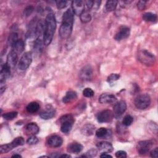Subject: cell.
<instances>
[{"instance_id": "cell-1", "label": "cell", "mask_w": 158, "mask_h": 158, "mask_svg": "<svg viewBox=\"0 0 158 158\" xmlns=\"http://www.w3.org/2000/svg\"><path fill=\"white\" fill-rule=\"evenodd\" d=\"M74 20V13L69 8L63 14L62 23L59 28V36L62 39L68 38L72 31Z\"/></svg>"}, {"instance_id": "cell-2", "label": "cell", "mask_w": 158, "mask_h": 158, "mask_svg": "<svg viewBox=\"0 0 158 158\" xmlns=\"http://www.w3.org/2000/svg\"><path fill=\"white\" fill-rule=\"evenodd\" d=\"M56 28V20L54 14L52 12H48L44 21V30L43 33V43L48 46L52 41Z\"/></svg>"}, {"instance_id": "cell-3", "label": "cell", "mask_w": 158, "mask_h": 158, "mask_svg": "<svg viewBox=\"0 0 158 158\" xmlns=\"http://www.w3.org/2000/svg\"><path fill=\"white\" fill-rule=\"evenodd\" d=\"M60 125V130L62 133H69L73 127L74 123V118L72 115L68 114L62 115L59 119Z\"/></svg>"}, {"instance_id": "cell-4", "label": "cell", "mask_w": 158, "mask_h": 158, "mask_svg": "<svg viewBox=\"0 0 158 158\" xmlns=\"http://www.w3.org/2000/svg\"><path fill=\"white\" fill-rule=\"evenodd\" d=\"M24 143H25V140L23 137L22 136L17 137L12 142L6 144L1 145L0 146V152L1 154L7 153L19 146L23 145Z\"/></svg>"}, {"instance_id": "cell-5", "label": "cell", "mask_w": 158, "mask_h": 158, "mask_svg": "<svg viewBox=\"0 0 158 158\" xmlns=\"http://www.w3.org/2000/svg\"><path fill=\"white\" fill-rule=\"evenodd\" d=\"M151 104V98L147 94H141L138 95L135 100V105L136 108L144 110L148 108Z\"/></svg>"}, {"instance_id": "cell-6", "label": "cell", "mask_w": 158, "mask_h": 158, "mask_svg": "<svg viewBox=\"0 0 158 158\" xmlns=\"http://www.w3.org/2000/svg\"><path fill=\"white\" fill-rule=\"evenodd\" d=\"M32 61V54L30 52H25L20 59L18 63V68L20 70L27 69Z\"/></svg>"}, {"instance_id": "cell-7", "label": "cell", "mask_w": 158, "mask_h": 158, "mask_svg": "<svg viewBox=\"0 0 158 158\" xmlns=\"http://www.w3.org/2000/svg\"><path fill=\"white\" fill-rule=\"evenodd\" d=\"M139 60L144 64L147 65H151L155 62L154 56L146 50H143L139 52L138 54Z\"/></svg>"}, {"instance_id": "cell-8", "label": "cell", "mask_w": 158, "mask_h": 158, "mask_svg": "<svg viewBox=\"0 0 158 158\" xmlns=\"http://www.w3.org/2000/svg\"><path fill=\"white\" fill-rule=\"evenodd\" d=\"M153 143L151 140H144L138 142L137 145L138 151L141 155H145L149 151Z\"/></svg>"}, {"instance_id": "cell-9", "label": "cell", "mask_w": 158, "mask_h": 158, "mask_svg": "<svg viewBox=\"0 0 158 158\" xmlns=\"http://www.w3.org/2000/svg\"><path fill=\"white\" fill-rule=\"evenodd\" d=\"M127 109V104L125 101L121 100L115 104L113 108L114 117L118 118L120 117Z\"/></svg>"}, {"instance_id": "cell-10", "label": "cell", "mask_w": 158, "mask_h": 158, "mask_svg": "<svg viewBox=\"0 0 158 158\" xmlns=\"http://www.w3.org/2000/svg\"><path fill=\"white\" fill-rule=\"evenodd\" d=\"M130 33V28L125 25H122L118 28L117 32L115 35L114 39L117 41H121L125 40L129 36Z\"/></svg>"}, {"instance_id": "cell-11", "label": "cell", "mask_w": 158, "mask_h": 158, "mask_svg": "<svg viewBox=\"0 0 158 158\" xmlns=\"http://www.w3.org/2000/svg\"><path fill=\"white\" fill-rule=\"evenodd\" d=\"M114 118V114L110 110H104L97 115V120L99 123H106L110 122Z\"/></svg>"}, {"instance_id": "cell-12", "label": "cell", "mask_w": 158, "mask_h": 158, "mask_svg": "<svg viewBox=\"0 0 158 158\" xmlns=\"http://www.w3.org/2000/svg\"><path fill=\"white\" fill-rule=\"evenodd\" d=\"M93 74L92 67L89 65H86L81 69L79 73V77L83 81H89L92 78Z\"/></svg>"}, {"instance_id": "cell-13", "label": "cell", "mask_w": 158, "mask_h": 158, "mask_svg": "<svg viewBox=\"0 0 158 158\" xmlns=\"http://www.w3.org/2000/svg\"><path fill=\"white\" fill-rule=\"evenodd\" d=\"M72 8L73 12L77 15H80L84 12L85 2L81 0L73 1L72 2Z\"/></svg>"}, {"instance_id": "cell-14", "label": "cell", "mask_w": 158, "mask_h": 158, "mask_svg": "<svg viewBox=\"0 0 158 158\" xmlns=\"http://www.w3.org/2000/svg\"><path fill=\"white\" fill-rule=\"evenodd\" d=\"M47 143L48 145L52 148H58L62 144L63 139L60 136L54 135L48 138Z\"/></svg>"}, {"instance_id": "cell-15", "label": "cell", "mask_w": 158, "mask_h": 158, "mask_svg": "<svg viewBox=\"0 0 158 158\" xmlns=\"http://www.w3.org/2000/svg\"><path fill=\"white\" fill-rule=\"evenodd\" d=\"M55 115V109L51 106L47 105L46 109L43 110L40 114V117L44 120H48L52 118Z\"/></svg>"}, {"instance_id": "cell-16", "label": "cell", "mask_w": 158, "mask_h": 158, "mask_svg": "<svg viewBox=\"0 0 158 158\" xmlns=\"http://www.w3.org/2000/svg\"><path fill=\"white\" fill-rule=\"evenodd\" d=\"M18 54H17L14 51H11L9 52L7 56V61L6 64L12 69H14L18 61Z\"/></svg>"}, {"instance_id": "cell-17", "label": "cell", "mask_w": 158, "mask_h": 158, "mask_svg": "<svg viewBox=\"0 0 158 158\" xmlns=\"http://www.w3.org/2000/svg\"><path fill=\"white\" fill-rule=\"evenodd\" d=\"M116 100V97L110 93H102L99 98V102L101 104H110L115 102Z\"/></svg>"}, {"instance_id": "cell-18", "label": "cell", "mask_w": 158, "mask_h": 158, "mask_svg": "<svg viewBox=\"0 0 158 158\" xmlns=\"http://www.w3.org/2000/svg\"><path fill=\"white\" fill-rule=\"evenodd\" d=\"M96 147L102 153H109L112 151V144L107 141H101L96 144Z\"/></svg>"}, {"instance_id": "cell-19", "label": "cell", "mask_w": 158, "mask_h": 158, "mask_svg": "<svg viewBox=\"0 0 158 158\" xmlns=\"http://www.w3.org/2000/svg\"><path fill=\"white\" fill-rule=\"evenodd\" d=\"M83 148V146L79 143L72 142L68 144L67 151L68 152L73 154H78L80 152Z\"/></svg>"}, {"instance_id": "cell-20", "label": "cell", "mask_w": 158, "mask_h": 158, "mask_svg": "<svg viewBox=\"0 0 158 158\" xmlns=\"http://www.w3.org/2000/svg\"><path fill=\"white\" fill-rule=\"evenodd\" d=\"M95 131V127L91 123H86L83 125L81 129V132L86 136L92 135Z\"/></svg>"}, {"instance_id": "cell-21", "label": "cell", "mask_w": 158, "mask_h": 158, "mask_svg": "<svg viewBox=\"0 0 158 158\" xmlns=\"http://www.w3.org/2000/svg\"><path fill=\"white\" fill-rule=\"evenodd\" d=\"M26 131L27 133L30 134L31 135H36L37 133H38L39 131H40V128L38 126V125L36 123L34 122H31L28 123L26 125Z\"/></svg>"}, {"instance_id": "cell-22", "label": "cell", "mask_w": 158, "mask_h": 158, "mask_svg": "<svg viewBox=\"0 0 158 158\" xmlns=\"http://www.w3.org/2000/svg\"><path fill=\"white\" fill-rule=\"evenodd\" d=\"M77 98V94L74 91H69L66 93L65 96L62 98L63 102L67 104L72 102Z\"/></svg>"}, {"instance_id": "cell-23", "label": "cell", "mask_w": 158, "mask_h": 158, "mask_svg": "<svg viewBox=\"0 0 158 158\" xmlns=\"http://www.w3.org/2000/svg\"><path fill=\"white\" fill-rule=\"evenodd\" d=\"M12 51L15 52L17 54L21 53L24 50L25 43L22 40L19 39L12 46Z\"/></svg>"}, {"instance_id": "cell-24", "label": "cell", "mask_w": 158, "mask_h": 158, "mask_svg": "<svg viewBox=\"0 0 158 158\" xmlns=\"http://www.w3.org/2000/svg\"><path fill=\"white\" fill-rule=\"evenodd\" d=\"M43 37H38L35 40L34 42V45H33V49L34 51L38 53H40L42 51V48H43Z\"/></svg>"}, {"instance_id": "cell-25", "label": "cell", "mask_w": 158, "mask_h": 158, "mask_svg": "<svg viewBox=\"0 0 158 158\" xmlns=\"http://www.w3.org/2000/svg\"><path fill=\"white\" fill-rule=\"evenodd\" d=\"M26 109L29 113H35L40 109V105L37 102H31L27 106Z\"/></svg>"}, {"instance_id": "cell-26", "label": "cell", "mask_w": 158, "mask_h": 158, "mask_svg": "<svg viewBox=\"0 0 158 158\" xmlns=\"http://www.w3.org/2000/svg\"><path fill=\"white\" fill-rule=\"evenodd\" d=\"M143 19L146 22H156L157 21L156 14L152 12H145L143 14Z\"/></svg>"}, {"instance_id": "cell-27", "label": "cell", "mask_w": 158, "mask_h": 158, "mask_svg": "<svg viewBox=\"0 0 158 158\" xmlns=\"http://www.w3.org/2000/svg\"><path fill=\"white\" fill-rule=\"evenodd\" d=\"M118 1L112 0V1H107L106 3V9L108 12L113 11L115 9Z\"/></svg>"}, {"instance_id": "cell-28", "label": "cell", "mask_w": 158, "mask_h": 158, "mask_svg": "<svg viewBox=\"0 0 158 158\" xmlns=\"http://www.w3.org/2000/svg\"><path fill=\"white\" fill-rule=\"evenodd\" d=\"M80 19L82 23H86L91 21V15L88 12L84 10V12L83 13H81V14L80 15Z\"/></svg>"}, {"instance_id": "cell-29", "label": "cell", "mask_w": 158, "mask_h": 158, "mask_svg": "<svg viewBox=\"0 0 158 158\" xmlns=\"http://www.w3.org/2000/svg\"><path fill=\"white\" fill-rule=\"evenodd\" d=\"M18 35L17 33L13 32L10 33L8 38V44L12 47L14 43L18 40Z\"/></svg>"}, {"instance_id": "cell-30", "label": "cell", "mask_w": 158, "mask_h": 158, "mask_svg": "<svg viewBox=\"0 0 158 158\" xmlns=\"http://www.w3.org/2000/svg\"><path fill=\"white\" fill-rule=\"evenodd\" d=\"M18 112L16 111H12V112H7L4 114L2 116V117L6 119V120H13L14 118H15L17 116Z\"/></svg>"}, {"instance_id": "cell-31", "label": "cell", "mask_w": 158, "mask_h": 158, "mask_svg": "<svg viewBox=\"0 0 158 158\" xmlns=\"http://www.w3.org/2000/svg\"><path fill=\"white\" fill-rule=\"evenodd\" d=\"M107 132H108V130L106 128L101 127L96 130V136L98 138H103L107 135Z\"/></svg>"}, {"instance_id": "cell-32", "label": "cell", "mask_w": 158, "mask_h": 158, "mask_svg": "<svg viewBox=\"0 0 158 158\" xmlns=\"http://www.w3.org/2000/svg\"><path fill=\"white\" fill-rule=\"evenodd\" d=\"M133 118L130 115H127L124 117L122 121V123L123 125L126 127H128L133 123Z\"/></svg>"}, {"instance_id": "cell-33", "label": "cell", "mask_w": 158, "mask_h": 158, "mask_svg": "<svg viewBox=\"0 0 158 158\" xmlns=\"http://www.w3.org/2000/svg\"><path fill=\"white\" fill-rule=\"evenodd\" d=\"M34 10V7L31 5H30V6H28L27 7H26L23 10V15L25 17H27L28 16H30L31 13L33 12Z\"/></svg>"}, {"instance_id": "cell-34", "label": "cell", "mask_w": 158, "mask_h": 158, "mask_svg": "<svg viewBox=\"0 0 158 158\" xmlns=\"http://www.w3.org/2000/svg\"><path fill=\"white\" fill-rule=\"evenodd\" d=\"M119 78H120V75L118 74H117V73H112L107 77V81L108 83L111 84V83H114V81H117L118 79H119Z\"/></svg>"}, {"instance_id": "cell-35", "label": "cell", "mask_w": 158, "mask_h": 158, "mask_svg": "<svg viewBox=\"0 0 158 158\" xmlns=\"http://www.w3.org/2000/svg\"><path fill=\"white\" fill-rule=\"evenodd\" d=\"M83 95L86 98H91L94 95V91L90 88H86L83 91Z\"/></svg>"}, {"instance_id": "cell-36", "label": "cell", "mask_w": 158, "mask_h": 158, "mask_svg": "<svg viewBox=\"0 0 158 158\" xmlns=\"http://www.w3.org/2000/svg\"><path fill=\"white\" fill-rule=\"evenodd\" d=\"M38 142V138L36 136H35V135L31 136L29 137V138H28V139L27 140V143L28 144H30V145L35 144H36Z\"/></svg>"}, {"instance_id": "cell-37", "label": "cell", "mask_w": 158, "mask_h": 158, "mask_svg": "<svg viewBox=\"0 0 158 158\" xmlns=\"http://www.w3.org/2000/svg\"><path fill=\"white\" fill-rule=\"evenodd\" d=\"M56 3L57 7L59 9H62L65 8L67 6V1H56Z\"/></svg>"}, {"instance_id": "cell-38", "label": "cell", "mask_w": 158, "mask_h": 158, "mask_svg": "<svg viewBox=\"0 0 158 158\" xmlns=\"http://www.w3.org/2000/svg\"><path fill=\"white\" fill-rule=\"evenodd\" d=\"M96 154H97V151L95 149H91L86 153L85 156L87 157H95Z\"/></svg>"}, {"instance_id": "cell-39", "label": "cell", "mask_w": 158, "mask_h": 158, "mask_svg": "<svg viewBox=\"0 0 158 158\" xmlns=\"http://www.w3.org/2000/svg\"><path fill=\"white\" fill-rule=\"evenodd\" d=\"M115 156L118 158H125L127 157V152L124 151H118L115 152Z\"/></svg>"}, {"instance_id": "cell-40", "label": "cell", "mask_w": 158, "mask_h": 158, "mask_svg": "<svg viewBox=\"0 0 158 158\" xmlns=\"http://www.w3.org/2000/svg\"><path fill=\"white\" fill-rule=\"evenodd\" d=\"M146 1H139L137 3V7L139 10H143L144 9L146 6Z\"/></svg>"}, {"instance_id": "cell-41", "label": "cell", "mask_w": 158, "mask_h": 158, "mask_svg": "<svg viewBox=\"0 0 158 158\" xmlns=\"http://www.w3.org/2000/svg\"><path fill=\"white\" fill-rule=\"evenodd\" d=\"M150 156L151 157L157 158L158 157V148H155L150 152Z\"/></svg>"}, {"instance_id": "cell-42", "label": "cell", "mask_w": 158, "mask_h": 158, "mask_svg": "<svg viewBox=\"0 0 158 158\" xmlns=\"http://www.w3.org/2000/svg\"><path fill=\"white\" fill-rule=\"evenodd\" d=\"M101 1H94V2H93V7L97 10L100 7V5H101Z\"/></svg>"}, {"instance_id": "cell-43", "label": "cell", "mask_w": 158, "mask_h": 158, "mask_svg": "<svg viewBox=\"0 0 158 158\" xmlns=\"http://www.w3.org/2000/svg\"><path fill=\"white\" fill-rule=\"evenodd\" d=\"M93 2H94V1H90V0L85 1V4L86 5L88 9H91L93 7Z\"/></svg>"}, {"instance_id": "cell-44", "label": "cell", "mask_w": 158, "mask_h": 158, "mask_svg": "<svg viewBox=\"0 0 158 158\" xmlns=\"http://www.w3.org/2000/svg\"><path fill=\"white\" fill-rule=\"evenodd\" d=\"M100 157L101 158H105V157H112V156L107 153H102L101 156Z\"/></svg>"}, {"instance_id": "cell-45", "label": "cell", "mask_w": 158, "mask_h": 158, "mask_svg": "<svg viewBox=\"0 0 158 158\" xmlns=\"http://www.w3.org/2000/svg\"><path fill=\"white\" fill-rule=\"evenodd\" d=\"M60 157H71V156L69 154H62L61 156H59Z\"/></svg>"}, {"instance_id": "cell-46", "label": "cell", "mask_w": 158, "mask_h": 158, "mask_svg": "<svg viewBox=\"0 0 158 158\" xmlns=\"http://www.w3.org/2000/svg\"><path fill=\"white\" fill-rule=\"evenodd\" d=\"M12 157H18V158H20V157H22V156L20 155V154H14L12 156Z\"/></svg>"}]
</instances>
